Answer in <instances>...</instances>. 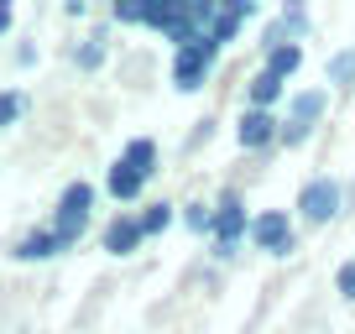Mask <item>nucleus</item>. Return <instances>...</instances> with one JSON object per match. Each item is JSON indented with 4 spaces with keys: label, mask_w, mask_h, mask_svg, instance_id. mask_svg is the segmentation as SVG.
Wrapping results in <instances>:
<instances>
[{
    "label": "nucleus",
    "mask_w": 355,
    "mask_h": 334,
    "mask_svg": "<svg viewBox=\"0 0 355 334\" xmlns=\"http://www.w3.org/2000/svg\"><path fill=\"white\" fill-rule=\"evenodd\" d=\"M298 209H303V220H309V225L334 220V209H340V183H334V178H313V183H303Z\"/></svg>",
    "instance_id": "1"
},
{
    "label": "nucleus",
    "mask_w": 355,
    "mask_h": 334,
    "mask_svg": "<svg viewBox=\"0 0 355 334\" xmlns=\"http://www.w3.org/2000/svg\"><path fill=\"white\" fill-rule=\"evenodd\" d=\"M324 115V89H309V94H298L293 100V110H288V121H282V141H303V136L313 131V121Z\"/></svg>",
    "instance_id": "2"
},
{
    "label": "nucleus",
    "mask_w": 355,
    "mask_h": 334,
    "mask_svg": "<svg viewBox=\"0 0 355 334\" xmlns=\"http://www.w3.org/2000/svg\"><path fill=\"white\" fill-rule=\"evenodd\" d=\"M241 230H251V225H245V209H241L235 193H225L220 209H214V245H220V256H230V251H235Z\"/></svg>",
    "instance_id": "3"
},
{
    "label": "nucleus",
    "mask_w": 355,
    "mask_h": 334,
    "mask_svg": "<svg viewBox=\"0 0 355 334\" xmlns=\"http://www.w3.org/2000/svg\"><path fill=\"white\" fill-rule=\"evenodd\" d=\"M251 240L261 245V251H293V230H288V214H277V209H266V214H256L251 220Z\"/></svg>",
    "instance_id": "4"
},
{
    "label": "nucleus",
    "mask_w": 355,
    "mask_h": 334,
    "mask_svg": "<svg viewBox=\"0 0 355 334\" xmlns=\"http://www.w3.org/2000/svg\"><path fill=\"white\" fill-rule=\"evenodd\" d=\"M209 63H214V58L204 53V47H178V58H173V78H178V89H199L204 73H209Z\"/></svg>",
    "instance_id": "5"
},
{
    "label": "nucleus",
    "mask_w": 355,
    "mask_h": 334,
    "mask_svg": "<svg viewBox=\"0 0 355 334\" xmlns=\"http://www.w3.org/2000/svg\"><path fill=\"white\" fill-rule=\"evenodd\" d=\"M235 136H241V146H266L272 136H282V131H277V115H272V110H245V121H241Z\"/></svg>",
    "instance_id": "6"
},
{
    "label": "nucleus",
    "mask_w": 355,
    "mask_h": 334,
    "mask_svg": "<svg viewBox=\"0 0 355 334\" xmlns=\"http://www.w3.org/2000/svg\"><path fill=\"white\" fill-rule=\"evenodd\" d=\"M136 245H141V220L121 214V220H110V225H105V251L125 256V251H136Z\"/></svg>",
    "instance_id": "7"
},
{
    "label": "nucleus",
    "mask_w": 355,
    "mask_h": 334,
    "mask_svg": "<svg viewBox=\"0 0 355 334\" xmlns=\"http://www.w3.org/2000/svg\"><path fill=\"white\" fill-rule=\"evenodd\" d=\"M89 204H94V188H89V183H68L58 214H63V220H89Z\"/></svg>",
    "instance_id": "8"
},
{
    "label": "nucleus",
    "mask_w": 355,
    "mask_h": 334,
    "mask_svg": "<svg viewBox=\"0 0 355 334\" xmlns=\"http://www.w3.org/2000/svg\"><path fill=\"white\" fill-rule=\"evenodd\" d=\"M277 100H282V78L261 68V73L251 78V110H272Z\"/></svg>",
    "instance_id": "9"
},
{
    "label": "nucleus",
    "mask_w": 355,
    "mask_h": 334,
    "mask_svg": "<svg viewBox=\"0 0 355 334\" xmlns=\"http://www.w3.org/2000/svg\"><path fill=\"white\" fill-rule=\"evenodd\" d=\"M141 173H136V167H125V162H115L110 167V178H105V188L115 193V199H136V193H141Z\"/></svg>",
    "instance_id": "10"
},
{
    "label": "nucleus",
    "mask_w": 355,
    "mask_h": 334,
    "mask_svg": "<svg viewBox=\"0 0 355 334\" xmlns=\"http://www.w3.org/2000/svg\"><path fill=\"white\" fill-rule=\"evenodd\" d=\"M178 11H183V0H141V26H173Z\"/></svg>",
    "instance_id": "11"
},
{
    "label": "nucleus",
    "mask_w": 355,
    "mask_h": 334,
    "mask_svg": "<svg viewBox=\"0 0 355 334\" xmlns=\"http://www.w3.org/2000/svg\"><path fill=\"white\" fill-rule=\"evenodd\" d=\"M125 167H136L141 178H152V167H157V141H146V136H136L131 146H125V157H121Z\"/></svg>",
    "instance_id": "12"
},
{
    "label": "nucleus",
    "mask_w": 355,
    "mask_h": 334,
    "mask_svg": "<svg viewBox=\"0 0 355 334\" xmlns=\"http://www.w3.org/2000/svg\"><path fill=\"white\" fill-rule=\"evenodd\" d=\"M53 251H63L53 230H37V235H26V240L16 245V256H21V261H42V256H53Z\"/></svg>",
    "instance_id": "13"
},
{
    "label": "nucleus",
    "mask_w": 355,
    "mask_h": 334,
    "mask_svg": "<svg viewBox=\"0 0 355 334\" xmlns=\"http://www.w3.org/2000/svg\"><path fill=\"white\" fill-rule=\"evenodd\" d=\"M298 63H303V47H298V42H282V47H272V53H266V73H277V78H288Z\"/></svg>",
    "instance_id": "14"
},
{
    "label": "nucleus",
    "mask_w": 355,
    "mask_h": 334,
    "mask_svg": "<svg viewBox=\"0 0 355 334\" xmlns=\"http://www.w3.org/2000/svg\"><path fill=\"white\" fill-rule=\"evenodd\" d=\"M21 110H26V94H16V89H0V131L21 121Z\"/></svg>",
    "instance_id": "15"
},
{
    "label": "nucleus",
    "mask_w": 355,
    "mask_h": 334,
    "mask_svg": "<svg viewBox=\"0 0 355 334\" xmlns=\"http://www.w3.org/2000/svg\"><path fill=\"white\" fill-rule=\"evenodd\" d=\"M167 225H173V204H152V209L141 214V235H162Z\"/></svg>",
    "instance_id": "16"
},
{
    "label": "nucleus",
    "mask_w": 355,
    "mask_h": 334,
    "mask_svg": "<svg viewBox=\"0 0 355 334\" xmlns=\"http://www.w3.org/2000/svg\"><path fill=\"white\" fill-rule=\"evenodd\" d=\"M329 84H355V53H340L329 63Z\"/></svg>",
    "instance_id": "17"
},
{
    "label": "nucleus",
    "mask_w": 355,
    "mask_h": 334,
    "mask_svg": "<svg viewBox=\"0 0 355 334\" xmlns=\"http://www.w3.org/2000/svg\"><path fill=\"white\" fill-rule=\"evenodd\" d=\"M100 58H105V42H100V37L78 47V68H94V63H100Z\"/></svg>",
    "instance_id": "18"
},
{
    "label": "nucleus",
    "mask_w": 355,
    "mask_h": 334,
    "mask_svg": "<svg viewBox=\"0 0 355 334\" xmlns=\"http://www.w3.org/2000/svg\"><path fill=\"white\" fill-rule=\"evenodd\" d=\"M189 225H193V230H214V214L204 209V204H193V209H189Z\"/></svg>",
    "instance_id": "19"
},
{
    "label": "nucleus",
    "mask_w": 355,
    "mask_h": 334,
    "mask_svg": "<svg viewBox=\"0 0 355 334\" xmlns=\"http://www.w3.org/2000/svg\"><path fill=\"white\" fill-rule=\"evenodd\" d=\"M340 292L355 303V261H345V267H340Z\"/></svg>",
    "instance_id": "20"
},
{
    "label": "nucleus",
    "mask_w": 355,
    "mask_h": 334,
    "mask_svg": "<svg viewBox=\"0 0 355 334\" xmlns=\"http://www.w3.org/2000/svg\"><path fill=\"white\" fill-rule=\"evenodd\" d=\"M115 16H121V21H141V6H136V0H121V6H115Z\"/></svg>",
    "instance_id": "21"
},
{
    "label": "nucleus",
    "mask_w": 355,
    "mask_h": 334,
    "mask_svg": "<svg viewBox=\"0 0 355 334\" xmlns=\"http://www.w3.org/2000/svg\"><path fill=\"white\" fill-rule=\"evenodd\" d=\"M6 26H11V6H6V0H0V32H6Z\"/></svg>",
    "instance_id": "22"
}]
</instances>
